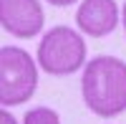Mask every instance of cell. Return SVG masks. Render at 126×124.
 Listing matches in <instances>:
<instances>
[{
  "instance_id": "6da1fadb",
  "label": "cell",
  "mask_w": 126,
  "mask_h": 124,
  "mask_svg": "<svg viewBox=\"0 0 126 124\" xmlns=\"http://www.w3.org/2000/svg\"><path fill=\"white\" fill-rule=\"evenodd\" d=\"M81 96L96 117L111 119L126 111V61L96 56L83 66Z\"/></svg>"
},
{
  "instance_id": "7a4b0ae2",
  "label": "cell",
  "mask_w": 126,
  "mask_h": 124,
  "mask_svg": "<svg viewBox=\"0 0 126 124\" xmlns=\"http://www.w3.org/2000/svg\"><path fill=\"white\" fill-rule=\"evenodd\" d=\"M38 66L50 76H68L86 66V43L78 30L68 25H53L38 43Z\"/></svg>"
},
{
  "instance_id": "3957f363",
  "label": "cell",
  "mask_w": 126,
  "mask_h": 124,
  "mask_svg": "<svg viewBox=\"0 0 126 124\" xmlns=\"http://www.w3.org/2000/svg\"><path fill=\"white\" fill-rule=\"evenodd\" d=\"M38 89V66L20 46L0 48V104L18 106L30 101Z\"/></svg>"
},
{
  "instance_id": "277c9868",
  "label": "cell",
  "mask_w": 126,
  "mask_h": 124,
  "mask_svg": "<svg viewBox=\"0 0 126 124\" xmlns=\"http://www.w3.org/2000/svg\"><path fill=\"white\" fill-rule=\"evenodd\" d=\"M46 15L38 0H0V25L15 38H33L43 30Z\"/></svg>"
},
{
  "instance_id": "5b68a950",
  "label": "cell",
  "mask_w": 126,
  "mask_h": 124,
  "mask_svg": "<svg viewBox=\"0 0 126 124\" xmlns=\"http://www.w3.org/2000/svg\"><path fill=\"white\" fill-rule=\"evenodd\" d=\"M76 23L81 33L91 38H103L113 33L119 25V5L116 0H83L76 10Z\"/></svg>"
},
{
  "instance_id": "8992f818",
  "label": "cell",
  "mask_w": 126,
  "mask_h": 124,
  "mask_svg": "<svg viewBox=\"0 0 126 124\" xmlns=\"http://www.w3.org/2000/svg\"><path fill=\"white\" fill-rule=\"evenodd\" d=\"M23 124H61V117L50 106H33L25 111Z\"/></svg>"
},
{
  "instance_id": "52a82bcc",
  "label": "cell",
  "mask_w": 126,
  "mask_h": 124,
  "mask_svg": "<svg viewBox=\"0 0 126 124\" xmlns=\"http://www.w3.org/2000/svg\"><path fill=\"white\" fill-rule=\"evenodd\" d=\"M0 124H18V122H15V117L10 114L8 109H3V111H0Z\"/></svg>"
},
{
  "instance_id": "ba28073f",
  "label": "cell",
  "mask_w": 126,
  "mask_h": 124,
  "mask_svg": "<svg viewBox=\"0 0 126 124\" xmlns=\"http://www.w3.org/2000/svg\"><path fill=\"white\" fill-rule=\"evenodd\" d=\"M46 3H50V5H58V8H63V5H71V3H76V0H46Z\"/></svg>"
},
{
  "instance_id": "9c48e42d",
  "label": "cell",
  "mask_w": 126,
  "mask_h": 124,
  "mask_svg": "<svg viewBox=\"0 0 126 124\" xmlns=\"http://www.w3.org/2000/svg\"><path fill=\"white\" fill-rule=\"evenodd\" d=\"M121 23H124V33H126V3H124V10H121Z\"/></svg>"
}]
</instances>
